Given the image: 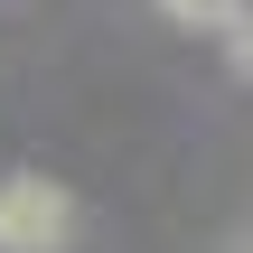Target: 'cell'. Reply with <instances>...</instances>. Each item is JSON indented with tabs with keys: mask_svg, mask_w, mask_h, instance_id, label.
<instances>
[{
	"mask_svg": "<svg viewBox=\"0 0 253 253\" xmlns=\"http://www.w3.org/2000/svg\"><path fill=\"white\" fill-rule=\"evenodd\" d=\"M84 235V207L56 178H0V253H66Z\"/></svg>",
	"mask_w": 253,
	"mask_h": 253,
	"instance_id": "1",
	"label": "cell"
},
{
	"mask_svg": "<svg viewBox=\"0 0 253 253\" xmlns=\"http://www.w3.org/2000/svg\"><path fill=\"white\" fill-rule=\"evenodd\" d=\"M169 19H188V28H225L235 0H169Z\"/></svg>",
	"mask_w": 253,
	"mask_h": 253,
	"instance_id": "2",
	"label": "cell"
},
{
	"mask_svg": "<svg viewBox=\"0 0 253 253\" xmlns=\"http://www.w3.org/2000/svg\"><path fill=\"white\" fill-rule=\"evenodd\" d=\"M225 38H235V66L253 75V0H235V19H225Z\"/></svg>",
	"mask_w": 253,
	"mask_h": 253,
	"instance_id": "3",
	"label": "cell"
}]
</instances>
